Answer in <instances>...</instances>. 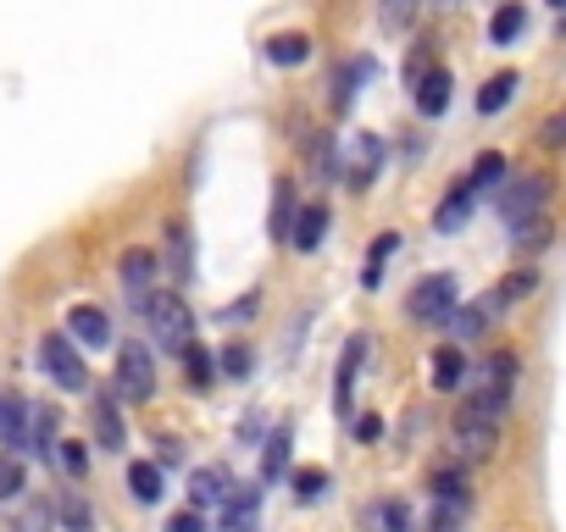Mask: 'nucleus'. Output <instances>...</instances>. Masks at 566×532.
I'll list each match as a JSON object with an SVG mask.
<instances>
[{
	"label": "nucleus",
	"instance_id": "6ab92c4d",
	"mask_svg": "<svg viewBox=\"0 0 566 532\" xmlns=\"http://www.w3.org/2000/svg\"><path fill=\"white\" fill-rule=\"evenodd\" d=\"M495 316H500L495 300H477V305H455V311H450V327H455V338H477Z\"/></svg>",
	"mask_w": 566,
	"mask_h": 532
},
{
	"label": "nucleus",
	"instance_id": "c756f323",
	"mask_svg": "<svg viewBox=\"0 0 566 532\" xmlns=\"http://www.w3.org/2000/svg\"><path fill=\"white\" fill-rule=\"evenodd\" d=\"M289 438H294V427L278 421L273 438H267V455H262V477H278V472H284V461H289Z\"/></svg>",
	"mask_w": 566,
	"mask_h": 532
},
{
	"label": "nucleus",
	"instance_id": "412c9836",
	"mask_svg": "<svg viewBox=\"0 0 566 532\" xmlns=\"http://www.w3.org/2000/svg\"><path fill=\"white\" fill-rule=\"evenodd\" d=\"M495 184H506V155L500 150H483L472 161V172H466V189L477 195V189H495Z\"/></svg>",
	"mask_w": 566,
	"mask_h": 532
},
{
	"label": "nucleus",
	"instance_id": "a18cd8bd",
	"mask_svg": "<svg viewBox=\"0 0 566 532\" xmlns=\"http://www.w3.org/2000/svg\"><path fill=\"white\" fill-rule=\"evenodd\" d=\"M356 438H361V443H378V438H383V421H378V416H361V421H356Z\"/></svg>",
	"mask_w": 566,
	"mask_h": 532
},
{
	"label": "nucleus",
	"instance_id": "72a5a7b5",
	"mask_svg": "<svg viewBox=\"0 0 566 532\" xmlns=\"http://www.w3.org/2000/svg\"><path fill=\"white\" fill-rule=\"evenodd\" d=\"M372 527H378V532H412V510L400 505V499H383V505L372 510Z\"/></svg>",
	"mask_w": 566,
	"mask_h": 532
},
{
	"label": "nucleus",
	"instance_id": "393cba45",
	"mask_svg": "<svg viewBox=\"0 0 566 532\" xmlns=\"http://www.w3.org/2000/svg\"><path fill=\"white\" fill-rule=\"evenodd\" d=\"M128 488H134L139 505H155V499H161V466H155V461H134V466H128Z\"/></svg>",
	"mask_w": 566,
	"mask_h": 532
},
{
	"label": "nucleus",
	"instance_id": "f704fd0d",
	"mask_svg": "<svg viewBox=\"0 0 566 532\" xmlns=\"http://www.w3.org/2000/svg\"><path fill=\"white\" fill-rule=\"evenodd\" d=\"M322 488H328V472H322V466H300V472H294V499H300V505L322 499Z\"/></svg>",
	"mask_w": 566,
	"mask_h": 532
},
{
	"label": "nucleus",
	"instance_id": "6e6552de",
	"mask_svg": "<svg viewBox=\"0 0 566 532\" xmlns=\"http://www.w3.org/2000/svg\"><path fill=\"white\" fill-rule=\"evenodd\" d=\"M150 284H155V255H150V250H128V255H123V294H128V305H134L139 316H145V305L155 300Z\"/></svg>",
	"mask_w": 566,
	"mask_h": 532
},
{
	"label": "nucleus",
	"instance_id": "f03ea898",
	"mask_svg": "<svg viewBox=\"0 0 566 532\" xmlns=\"http://www.w3.org/2000/svg\"><path fill=\"white\" fill-rule=\"evenodd\" d=\"M39 372H50L67 394H84L90 389V367H84V355H78V344L67 333H45L39 338Z\"/></svg>",
	"mask_w": 566,
	"mask_h": 532
},
{
	"label": "nucleus",
	"instance_id": "423d86ee",
	"mask_svg": "<svg viewBox=\"0 0 566 532\" xmlns=\"http://www.w3.org/2000/svg\"><path fill=\"white\" fill-rule=\"evenodd\" d=\"M406 311H412V322H450V311H455V278L450 273L417 278L412 294H406Z\"/></svg>",
	"mask_w": 566,
	"mask_h": 532
},
{
	"label": "nucleus",
	"instance_id": "f257e3e1",
	"mask_svg": "<svg viewBox=\"0 0 566 532\" xmlns=\"http://www.w3.org/2000/svg\"><path fill=\"white\" fill-rule=\"evenodd\" d=\"M511 383H517V355L500 349V355L483 361V372H477V383H472V394H466L461 410H472V416H483V421H500L506 405H511Z\"/></svg>",
	"mask_w": 566,
	"mask_h": 532
},
{
	"label": "nucleus",
	"instance_id": "7ed1b4c3",
	"mask_svg": "<svg viewBox=\"0 0 566 532\" xmlns=\"http://www.w3.org/2000/svg\"><path fill=\"white\" fill-rule=\"evenodd\" d=\"M145 316H150L161 349H189V344H195V311H189L178 294H155V300L145 305Z\"/></svg>",
	"mask_w": 566,
	"mask_h": 532
},
{
	"label": "nucleus",
	"instance_id": "5701e85b",
	"mask_svg": "<svg viewBox=\"0 0 566 532\" xmlns=\"http://www.w3.org/2000/svg\"><path fill=\"white\" fill-rule=\"evenodd\" d=\"M511 95H517V72H495L489 83L477 89V112H483V117H495V112H500Z\"/></svg>",
	"mask_w": 566,
	"mask_h": 532
},
{
	"label": "nucleus",
	"instance_id": "7c9ffc66",
	"mask_svg": "<svg viewBox=\"0 0 566 532\" xmlns=\"http://www.w3.org/2000/svg\"><path fill=\"white\" fill-rule=\"evenodd\" d=\"M50 450H56V461H61V472H67V477H90V450H84L78 438H56Z\"/></svg>",
	"mask_w": 566,
	"mask_h": 532
},
{
	"label": "nucleus",
	"instance_id": "a211bd4d",
	"mask_svg": "<svg viewBox=\"0 0 566 532\" xmlns=\"http://www.w3.org/2000/svg\"><path fill=\"white\" fill-rule=\"evenodd\" d=\"M289 228H294V184H289V177H278V184H273V211H267V233L289 239Z\"/></svg>",
	"mask_w": 566,
	"mask_h": 532
},
{
	"label": "nucleus",
	"instance_id": "9d476101",
	"mask_svg": "<svg viewBox=\"0 0 566 532\" xmlns=\"http://www.w3.org/2000/svg\"><path fill=\"white\" fill-rule=\"evenodd\" d=\"M67 338H72V344H90V349L112 344L106 311H101V305H72V311H67Z\"/></svg>",
	"mask_w": 566,
	"mask_h": 532
},
{
	"label": "nucleus",
	"instance_id": "4468645a",
	"mask_svg": "<svg viewBox=\"0 0 566 532\" xmlns=\"http://www.w3.org/2000/svg\"><path fill=\"white\" fill-rule=\"evenodd\" d=\"M90 421H95L101 450H123V443H128V432H123V410H117V400H112V394H101V400L90 405Z\"/></svg>",
	"mask_w": 566,
	"mask_h": 532
},
{
	"label": "nucleus",
	"instance_id": "2eb2a0df",
	"mask_svg": "<svg viewBox=\"0 0 566 532\" xmlns=\"http://www.w3.org/2000/svg\"><path fill=\"white\" fill-rule=\"evenodd\" d=\"M412 89H417V112H423V117H439V112L450 106V72H444V67H428Z\"/></svg>",
	"mask_w": 566,
	"mask_h": 532
},
{
	"label": "nucleus",
	"instance_id": "ea45409f",
	"mask_svg": "<svg viewBox=\"0 0 566 532\" xmlns=\"http://www.w3.org/2000/svg\"><path fill=\"white\" fill-rule=\"evenodd\" d=\"M184 361H189V378H195V383H211V355H206L200 344L184 349Z\"/></svg>",
	"mask_w": 566,
	"mask_h": 532
},
{
	"label": "nucleus",
	"instance_id": "49530a36",
	"mask_svg": "<svg viewBox=\"0 0 566 532\" xmlns=\"http://www.w3.org/2000/svg\"><path fill=\"white\" fill-rule=\"evenodd\" d=\"M550 7H561V12H566V0H550Z\"/></svg>",
	"mask_w": 566,
	"mask_h": 532
},
{
	"label": "nucleus",
	"instance_id": "4c0bfd02",
	"mask_svg": "<svg viewBox=\"0 0 566 532\" xmlns=\"http://www.w3.org/2000/svg\"><path fill=\"white\" fill-rule=\"evenodd\" d=\"M222 372L228 378H251V344H228L222 349Z\"/></svg>",
	"mask_w": 566,
	"mask_h": 532
},
{
	"label": "nucleus",
	"instance_id": "c85d7f7f",
	"mask_svg": "<svg viewBox=\"0 0 566 532\" xmlns=\"http://www.w3.org/2000/svg\"><path fill=\"white\" fill-rule=\"evenodd\" d=\"M533 289H539V273H533V266H522V273H511L489 300H495V311H506V305H517V300H522V294H533Z\"/></svg>",
	"mask_w": 566,
	"mask_h": 532
},
{
	"label": "nucleus",
	"instance_id": "de8ad7c7",
	"mask_svg": "<svg viewBox=\"0 0 566 532\" xmlns=\"http://www.w3.org/2000/svg\"><path fill=\"white\" fill-rule=\"evenodd\" d=\"M439 7H455V0H439Z\"/></svg>",
	"mask_w": 566,
	"mask_h": 532
},
{
	"label": "nucleus",
	"instance_id": "1a4fd4ad",
	"mask_svg": "<svg viewBox=\"0 0 566 532\" xmlns=\"http://www.w3.org/2000/svg\"><path fill=\"white\" fill-rule=\"evenodd\" d=\"M495 438H500V421H483L472 410H455V450L483 461V455H495Z\"/></svg>",
	"mask_w": 566,
	"mask_h": 532
},
{
	"label": "nucleus",
	"instance_id": "f3484780",
	"mask_svg": "<svg viewBox=\"0 0 566 532\" xmlns=\"http://www.w3.org/2000/svg\"><path fill=\"white\" fill-rule=\"evenodd\" d=\"M0 443H18V450L28 443V410L12 389H0Z\"/></svg>",
	"mask_w": 566,
	"mask_h": 532
},
{
	"label": "nucleus",
	"instance_id": "79ce46f5",
	"mask_svg": "<svg viewBox=\"0 0 566 532\" xmlns=\"http://www.w3.org/2000/svg\"><path fill=\"white\" fill-rule=\"evenodd\" d=\"M256 305H262V294H256V289H251V294H239V300H233V305H228V311H222V316H228V322H245V316H251V311H256Z\"/></svg>",
	"mask_w": 566,
	"mask_h": 532
},
{
	"label": "nucleus",
	"instance_id": "ddd939ff",
	"mask_svg": "<svg viewBox=\"0 0 566 532\" xmlns=\"http://www.w3.org/2000/svg\"><path fill=\"white\" fill-rule=\"evenodd\" d=\"M228 494H233V483H228V472L222 466H200L195 477H189V510H206V505H228Z\"/></svg>",
	"mask_w": 566,
	"mask_h": 532
},
{
	"label": "nucleus",
	"instance_id": "f8f14e48",
	"mask_svg": "<svg viewBox=\"0 0 566 532\" xmlns=\"http://www.w3.org/2000/svg\"><path fill=\"white\" fill-rule=\"evenodd\" d=\"M322 233H328V206H300V211H294V228H289V244H294L300 255H311V250L322 244Z\"/></svg>",
	"mask_w": 566,
	"mask_h": 532
},
{
	"label": "nucleus",
	"instance_id": "dca6fc26",
	"mask_svg": "<svg viewBox=\"0 0 566 532\" xmlns=\"http://www.w3.org/2000/svg\"><path fill=\"white\" fill-rule=\"evenodd\" d=\"M168 273H173V284H189V278H195V244H189V228H184V222L168 228Z\"/></svg>",
	"mask_w": 566,
	"mask_h": 532
},
{
	"label": "nucleus",
	"instance_id": "aec40b11",
	"mask_svg": "<svg viewBox=\"0 0 566 532\" xmlns=\"http://www.w3.org/2000/svg\"><path fill=\"white\" fill-rule=\"evenodd\" d=\"M466 217H472V189H466V184H455V189L439 200V211H434V228H439V233H455Z\"/></svg>",
	"mask_w": 566,
	"mask_h": 532
},
{
	"label": "nucleus",
	"instance_id": "20e7f679",
	"mask_svg": "<svg viewBox=\"0 0 566 532\" xmlns=\"http://www.w3.org/2000/svg\"><path fill=\"white\" fill-rule=\"evenodd\" d=\"M378 166H383V144H378V134H350L345 150H339V161H334V177H345L350 189H367L372 177H378Z\"/></svg>",
	"mask_w": 566,
	"mask_h": 532
},
{
	"label": "nucleus",
	"instance_id": "39448f33",
	"mask_svg": "<svg viewBox=\"0 0 566 532\" xmlns=\"http://www.w3.org/2000/svg\"><path fill=\"white\" fill-rule=\"evenodd\" d=\"M117 394L128 405H145L155 394V355L145 344H123V355H117Z\"/></svg>",
	"mask_w": 566,
	"mask_h": 532
},
{
	"label": "nucleus",
	"instance_id": "2f4dec72",
	"mask_svg": "<svg viewBox=\"0 0 566 532\" xmlns=\"http://www.w3.org/2000/svg\"><path fill=\"white\" fill-rule=\"evenodd\" d=\"M550 239H555V228H550L544 217H528V222L511 228V244H517V250H544Z\"/></svg>",
	"mask_w": 566,
	"mask_h": 532
},
{
	"label": "nucleus",
	"instance_id": "37998d69",
	"mask_svg": "<svg viewBox=\"0 0 566 532\" xmlns=\"http://www.w3.org/2000/svg\"><path fill=\"white\" fill-rule=\"evenodd\" d=\"M428 532H461V510L439 505V510H434V521H428Z\"/></svg>",
	"mask_w": 566,
	"mask_h": 532
},
{
	"label": "nucleus",
	"instance_id": "58836bf2",
	"mask_svg": "<svg viewBox=\"0 0 566 532\" xmlns=\"http://www.w3.org/2000/svg\"><path fill=\"white\" fill-rule=\"evenodd\" d=\"M539 144H544V150H566V112L544 117V128H539Z\"/></svg>",
	"mask_w": 566,
	"mask_h": 532
},
{
	"label": "nucleus",
	"instance_id": "473e14b6",
	"mask_svg": "<svg viewBox=\"0 0 566 532\" xmlns=\"http://www.w3.org/2000/svg\"><path fill=\"white\" fill-rule=\"evenodd\" d=\"M434 499L450 510H466V477L461 472H434Z\"/></svg>",
	"mask_w": 566,
	"mask_h": 532
},
{
	"label": "nucleus",
	"instance_id": "a878e982",
	"mask_svg": "<svg viewBox=\"0 0 566 532\" xmlns=\"http://www.w3.org/2000/svg\"><path fill=\"white\" fill-rule=\"evenodd\" d=\"M417 7H423V0H378V23H383V34H406V28L417 23Z\"/></svg>",
	"mask_w": 566,
	"mask_h": 532
},
{
	"label": "nucleus",
	"instance_id": "a19ab883",
	"mask_svg": "<svg viewBox=\"0 0 566 532\" xmlns=\"http://www.w3.org/2000/svg\"><path fill=\"white\" fill-rule=\"evenodd\" d=\"M18 532H50V510H45V505H28V510L18 516Z\"/></svg>",
	"mask_w": 566,
	"mask_h": 532
},
{
	"label": "nucleus",
	"instance_id": "4be33fe9",
	"mask_svg": "<svg viewBox=\"0 0 566 532\" xmlns=\"http://www.w3.org/2000/svg\"><path fill=\"white\" fill-rule=\"evenodd\" d=\"M461 378H466V355L455 344L434 349V389H461Z\"/></svg>",
	"mask_w": 566,
	"mask_h": 532
},
{
	"label": "nucleus",
	"instance_id": "cd10ccee",
	"mask_svg": "<svg viewBox=\"0 0 566 532\" xmlns=\"http://www.w3.org/2000/svg\"><path fill=\"white\" fill-rule=\"evenodd\" d=\"M522 28H528V12L517 7V0H506V7L495 12V23H489V39H495V45H511Z\"/></svg>",
	"mask_w": 566,
	"mask_h": 532
},
{
	"label": "nucleus",
	"instance_id": "bb28decb",
	"mask_svg": "<svg viewBox=\"0 0 566 532\" xmlns=\"http://www.w3.org/2000/svg\"><path fill=\"white\" fill-rule=\"evenodd\" d=\"M400 250V233H378L372 239V250H367V273H361V284L367 289H378L383 284V266H389V255Z\"/></svg>",
	"mask_w": 566,
	"mask_h": 532
},
{
	"label": "nucleus",
	"instance_id": "c9c22d12",
	"mask_svg": "<svg viewBox=\"0 0 566 532\" xmlns=\"http://www.w3.org/2000/svg\"><path fill=\"white\" fill-rule=\"evenodd\" d=\"M61 521H67V532H95V516H90V505L78 499V494L61 499Z\"/></svg>",
	"mask_w": 566,
	"mask_h": 532
},
{
	"label": "nucleus",
	"instance_id": "e433bc0d",
	"mask_svg": "<svg viewBox=\"0 0 566 532\" xmlns=\"http://www.w3.org/2000/svg\"><path fill=\"white\" fill-rule=\"evenodd\" d=\"M23 461H12V455H0V499H18L23 494Z\"/></svg>",
	"mask_w": 566,
	"mask_h": 532
},
{
	"label": "nucleus",
	"instance_id": "0eeeda50",
	"mask_svg": "<svg viewBox=\"0 0 566 532\" xmlns=\"http://www.w3.org/2000/svg\"><path fill=\"white\" fill-rule=\"evenodd\" d=\"M544 200H550V177H539V172L511 177L506 195H500V217L517 228V222H528V217H544Z\"/></svg>",
	"mask_w": 566,
	"mask_h": 532
},
{
	"label": "nucleus",
	"instance_id": "9b49d317",
	"mask_svg": "<svg viewBox=\"0 0 566 532\" xmlns=\"http://www.w3.org/2000/svg\"><path fill=\"white\" fill-rule=\"evenodd\" d=\"M367 333H356L339 355V378H334V400H339V416H350V394H356V378H361V355H367Z\"/></svg>",
	"mask_w": 566,
	"mask_h": 532
},
{
	"label": "nucleus",
	"instance_id": "b1692460",
	"mask_svg": "<svg viewBox=\"0 0 566 532\" xmlns=\"http://www.w3.org/2000/svg\"><path fill=\"white\" fill-rule=\"evenodd\" d=\"M267 61H273V67H300V61H311V39H305V34H278V39L267 45Z\"/></svg>",
	"mask_w": 566,
	"mask_h": 532
},
{
	"label": "nucleus",
	"instance_id": "c03bdc74",
	"mask_svg": "<svg viewBox=\"0 0 566 532\" xmlns=\"http://www.w3.org/2000/svg\"><path fill=\"white\" fill-rule=\"evenodd\" d=\"M168 532H206V521H200V510H178L168 521Z\"/></svg>",
	"mask_w": 566,
	"mask_h": 532
}]
</instances>
